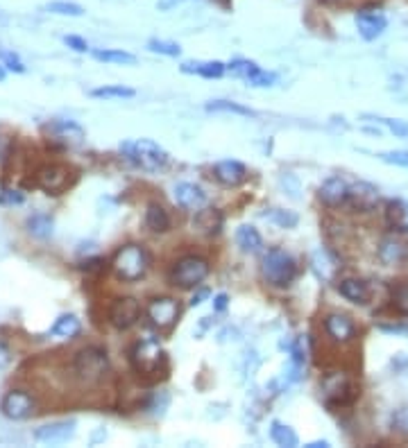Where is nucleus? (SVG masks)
<instances>
[{
  "mask_svg": "<svg viewBox=\"0 0 408 448\" xmlns=\"http://www.w3.org/2000/svg\"><path fill=\"white\" fill-rule=\"evenodd\" d=\"M7 77V70H5V66H0V82H3Z\"/></svg>",
  "mask_w": 408,
  "mask_h": 448,
  "instance_id": "52",
  "label": "nucleus"
},
{
  "mask_svg": "<svg viewBox=\"0 0 408 448\" xmlns=\"http://www.w3.org/2000/svg\"><path fill=\"white\" fill-rule=\"evenodd\" d=\"M80 331H82V324L75 315H61V317H57V322H54L50 333L57 337H63V340H73V337L80 335Z\"/></svg>",
  "mask_w": 408,
  "mask_h": 448,
  "instance_id": "27",
  "label": "nucleus"
},
{
  "mask_svg": "<svg viewBox=\"0 0 408 448\" xmlns=\"http://www.w3.org/2000/svg\"><path fill=\"white\" fill-rule=\"evenodd\" d=\"M148 50L150 52H157V54H163V57H179V54H181L179 43H175V41H163V39H150L148 41Z\"/></svg>",
  "mask_w": 408,
  "mask_h": 448,
  "instance_id": "35",
  "label": "nucleus"
},
{
  "mask_svg": "<svg viewBox=\"0 0 408 448\" xmlns=\"http://www.w3.org/2000/svg\"><path fill=\"white\" fill-rule=\"evenodd\" d=\"M406 233L408 231H395L379 242L377 256L381 263L388 265V268H395V265H402L408 261V240L404 238Z\"/></svg>",
  "mask_w": 408,
  "mask_h": 448,
  "instance_id": "11",
  "label": "nucleus"
},
{
  "mask_svg": "<svg viewBox=\"0 0 408 448\" xmlns=\"http://www.w3.org/2000/svg\"><path fill=\"white\" fill-rule=\"evenodd\" d=\"M222 213L218 211V208H211V206H202L195 211V217H193V229L197 233L202 235H218L222 229Z\"/></svg>",
  "mask_w": 408,
  "mask_h": 448,
  "instance_id": "19",
  "label": "nucleus"
},
{
  "mask_svg": "<svg viewBox=\"0 0 408 448\" xmlns=\"http://www.w3.org/2000/svg\"><path fill=\"white\" fill-rule=\"evenodd\" d=\"M184 0H157V9L159 12H170V9H175L179 7Z\"/></svg>",
  "mask_w": 408,
  "mask_h": 448,
  "instance_id": "48",
  "label": "nucleus"
},
{
  "mask_svg": "<svg viewBox=\"0 0 408 448\" xmlns=\"http://www.w3.org/2000/svg\"><path fill=\"white\" fill-rule=\"evenodd\" d=\"M338 292L345 299L352 301V304H356V306H365L370 301V295H372L368 283L361 281V279H342L338 283Z\"/></svg>",
  "mask_w": 408,
  "mask_h": 448,
  "instance_id": "22",
  "label": "nucleus"
},
{
  "mask_svg": "<svg viewBox=\"0 0 408 448\" xmlns=\"http://www.w3.org/2000/svg\"><path fill=\"white\" fill-rule=\"evenodd\" d=\"M227 304H229V297H227V295H218L213 299V310H216V313H222V310L227 308Z\"/></svg>",
  "mask_w": 408,
  "mask_h": 448,
  "instance_id": "49",
  "label": "nucleus"
},
{
  "mask_svg": "<svg viewBox=\"0 0 408 448\" xmlns=\"http://www.w3.org/2000/svg\"><path fill=\"white\" fill-rule=\"evenodd\" d=\"M114 274L125 283L141 281L150 270V256L141 245H125L114 256Z\"/></svg>",
  "mask_w": 408,
  "mask_h": 448,
  "instance_id": "2",
  "label": "nucleus"
},
{
  "mask_svg": "<svg viewBox=\"0 0 408 448\" xmlns=\"http://www.w3.org/2000/svg\"><path fill=\"white\" fill-rule=\"evenodd\" d=\"M261 277L272 288H288L297 277V263L284 249L272 247L261 258Z\"/></svg>",
  "mask_w": 408,
  "mask_h": 448,
  "instance_id": "1",
  "label": "nucleus"
},
{
  "mask_svg": "<svg viewBox=\"0 0 408 448\" xmlns=\"http://www.w3.org/2000/svg\"><path fill=\"white\" fill-rule=\"evenodd\" d=\"M390 426H393V431L402 437H408V405L399 408L393 412V419H390Z\"/></svg>",
  "mask_w": 408,
  "mask_h": 448,
  "instance_id": "39",
  "label": "nucleus"
},
{
  "mask_svg": "<svg viewBox=\"0 0 408 448\" xmlns=\"http://www.w3.org/2000/svg\"><path fill=\"white\" fill-rule=\"evenodd\" d=\"M0 410H3V415L7 419H12V422H23V419L32 415L34 399L23 389H12L5 394L3 403H0Z\"/></svg>",
  "mask_w": 408,
  "mask_h": 448,
  "instance_id": "13",
  "label": "nucleus"
},
{
  "mask_svg": "<svg viewBox=\"0 0 408 448\" xmlns=\"http://www.w3.org/2000/svg\"><path fill=\"white\" fill-rule=\"evenodd\" d=\"M345 204H349L358 213H370L379 204V190L377 186L368 184V181H356L354 186H349L347 202Z\"/></svg>",
  "mask_w": 408,
  "mask_h": 448,
  "instance_id": "14",
  "label": "nucleus"
},
{
  "mask_svg": "<svg viewBox=\"0 0 408 448\" xmlns=\"http://www.w3.org/2000/svg\"><path fill=\"white\" fill-rule=\"evenodd\" d=\"M0 59L5 61V70H14V72H25L23 61L12 52H0Z\"/></svg>",
  "mask_w": 408,
  "mask_h": 448,
  "instance_id": "43",
  "label": "nucleus"
},
{
  "mask_svg": "<svg viewBox=\"0 0 408 448\" xmlns=\"http://www.w3.org/2000/svg\"><path fill=\"white\" fill-rule=\"evenodd\" d=\"M384 123L390 132L399 139H408V123L406 121H399V118H384Z\"/></svg>",
  "mask_w": 408,
  "mask_h": 448,
  "instance_id": "42",
  "label": "nucleus"
},
{
  "mask_svg": "<svg viewBox=\"0 0 408 448\" xmlns=\"http://www.w3.org/2000/svg\"><path fill=\"white\" fill-rule=\"evenodd\" d=\"M245 82H248V84L254 86V88H266V86H272L277 82V72H270V70H261L259 68L257 72H254V75H250Z\"/></svg>",
  "mask_w": 408,
  "mask_h": 448,
  "instance_id": "38",
  "label": "nucleus"
},
{
  "mask_svg": "<svg viewBox=\"0 0 408 448\" xmlns=\"http://www.w3.org/2000/svg\"><path fill=\"white\" fill-rule=\"evenodd\" d=\"M227 66L220 61H184L181 63V72L186 75H199L206 79H218L225 75Z\"/></svg>",
  "mask_w": 408,
  "mask_h": 448,
  "instance_id": "23",
  "label": "nucleus"
},
{
  "mask_svg": "<svg viewBox=\"0 0 408 448\" xmlns=\"http://www.w3.org/2000/svg\"><path fill=\"white\" fill-rule=\"evenodd\" d=\"M213 177H216V181H220L222 186L236 188V186H241L245 179H248V168H245L241 161L227 159V161L216 163Z\"/></svg>",
  "mask_w": 408,
  "mask_h": 448,
  "instance_id": "18",
  "label": "nucleus"
},
{
  "mask_svg": "<svg viewBox=\"0 0 408 448\" xmlns=\"http://www.w3.org/2000/svg\"><path fill=\"white\" fill-rule=\"evenodd\" d=\"M9 362H12V351L7 349L5 342H0V369H5Z\"/></svg>",
  "mask_w": 408,
  "mask_h": 448,
  "instance_id": "47",
  "label": "nucleus"
},
{
  "mask_svg": "<svg viewBox=\"0 0 408 448\" xmlns=\"http://www.w3.org/2000/svg\"><path fill=\"white\" fill-rule=\"evenodd\" d=\"M320 396L329 410H338L352 405L358 396V389L345 371H329L320 380Z\"/></svg>",
  "mask_w": 408,
  "mask_h": 448,
  "instance_id": "3",
  "label": "nucleus"
},
{
  "mask_svg": "<svg viewBox=\"0 0 408 448\" xmlns=\"http://www.w3.org/2000/svg\"><path fill=\"white\" fill-rule=\"evenodd\" d=\"M73 184V172L68 166H61V163H48L36 170V186L50 195H59L63 193L68 186Z\"/></svg>",
  "mask_w": 408,
  "mask_h": 448,
  "instance_id": "8",
  "label": "nucleus"
},
{
  "mask_svg": "<svg viewBox=\"0 0 408 448\" xmlns=\"http://www.w3.org/2000/svg\"><path fill=\"white\" fill-rule=\"evenodd\" d=\"M145 224L152 233H166L170 229V215L161 204H150L145 211Z\"/></svg>",
  "mask_w": 408,
  "mask_h": 448,
  "instance_id": "25",
  "label": "nucleus"
},
{
  "mask_svg": "<svg viewBox=\"0 0 408 448\" xmlns=\"http://www.w3.org/2000/svg\"><path fill=\"white\" fill-rule=\"evenodd\" d=\"M130 360L139 376H154V373H159V369L166 364V353H163L161 344L157 340L145 337V340L134 344Z\"/></svg>",
  "mask_w": 408,
  "mask_h": 448,
  "instance_id": "6",
  "label": "nucleus"
},
{
  "mask_svg": "<svg viewBox=\"0 0 408 448\" xmlns=\"http://www.w3.org/2000/svg\"><path fill=\"white\" fill-rule=\"evenodd\" d=\"M263 217L281 229H293L299 222V215L295 211H284V208H268V211L263 213Z\"/></svg>",
  "mask_w": 408,
  "mask_h": 448,
  "instance_id": "34",
  "label": "nucleus"
},
{
  "mask_svg": "<svg viewBox=\"0 0 408 448\" xmlns=\"http://www.w3.org/2000/svg\"><path fill=\"white\" fill-rule=\"evenodd\" d=\"M75 435V422H52L34 431V440L41 444H63Z\"/></svg>",
  "mask_w": 408,
  "mask_h": 448,
  "instance_id": "15",
  "label": "nucleus"
},
{
  "mask_svg": "<svg viewBox=\"0 0 408 448\" xmlns=\"http://www.w3.org/2000/svg\"><path fill=\"white\" fill-rule=\"evenodd\" d=\"M63 43L68 45L70 50H75V52H89V43L82 39V36H75V34H68V36H63Z\"/></svg>",
  "mask_w": 408,
  "mask_h": 448,
  "instance_id": "44",
  "label": "nucleus"
},
{
  "mask_svg": "<svg viewBox=\"0 0 408 448\" xmlns=\"http://www.w3.org/2000/svg\"><path fill=\"white\" fill-rule=\"evenodd\" d=\"M145 313H148V319L154 328H159V331H168L177 324L179 319V301L172 299V297H157L152 299L148 308H145Z\"/></svg>",
  "mask_w": 408,
  "mask_h": 448,
  "instance_id": "9",
  "label": "nucleus"
},
{
  "mask_svg": "<svg viewBox=\"0 0 408 448\" xmlns=\"http://www.w3.org/2000/svg\"><path fill=\"white\" fill-rule=\"evenodd\" d=\"M326 446H329V442H324V440H322V442H311V444H308V448H326Z\"/></svg>",
  "mask_w": 408,
  "mask_h": 448,
  "instance_id": "51",
  "label": "nucleus"
},
{
  "mask_svg": "<svg viewBox=\"0 0 408 448\" xmlns=\"http://www.w3.org/2000/svg\"><path fill=\"white\" fill-rule=\"evenodd\" d=\"M211 268H209V261L202 258V256H186L175 263V268L170 272V281L172 286H177L181 290H190V288H197L202 283Z\"/></svg>",
  "mask_w": 408,
  "mask_h": 448,
  "instance_id": "7",
  "label": "nucleus"
},
{
  "mask_svg": "<svg viewBox=\"0 0 408 448\" xmlns=\"http://www.w3.org/2000/svg\"><path fill=\"white\" fill-rule=\"evenodd\" d=\"M381 161L390 163V166H399V168H408V152L404 150H393V152H384L379 154Z\"/></svg>",
  "mask_w": 408,
  "mask_h": 448,
  "instance_id": "41",
  "label": "nucleus"
},
{
  "mask_svg": "<svg viewBox=\"0 0 408 448\" xmlns=\"http://www.w3.org/2000/svg\"><path fill=\"white\" fill-rule=\"evenodd\" d=\"M381 333H388V335H408V324H379L377 326Z\"/></svg>",
  "mask_w": 408,
  "mask_h": 448,
  "instance_id": "45",
  "label": "nucleus"
},
{
  "mask_svg": "<svg viewBox=\"0 0 408 448\" xmlns=\"http://www.w3.org/2000/svg\"><path fill=\"white\" fill-rule=\"evenodd\" d=\"M121 152L134 166H139L141 170H148V172H157L168 163V152L163 150L159 143H154L150 139L125 141L121 143Z\"/></svg>",
  "mask_w": 408,
  "mask_h": 448,
  "instance_id": "4",
  "label": "nucleus"
},
{
  "mask_svg": "<svg viewBox=\"0 0 408 448\" xmlns=\"http://www.w3.org/2000/svg\"><path fill=\"white\" fill-rule=\"evenodd\" d=\"M347 193H349V186L347 181L340 179V177H329L324 181V184L317 188V197H320V202L324 206H342L347 202Z\"/></svg>",
  "mask_w": 408,
  "mask_h": 448,
  "instance_id": "17",
  "label": "nucleus"
},
{
  "mask_svg": "<svg viewBox=\"0 0 408 448\" xmlns=\"http://www.w3.org/2000/svg\"><path fill=\"white\" fill-rule=\"evenodd\" d=\"M393 306L402 315H408V281H399L393 286Z\"/></svg>",
  "mask_w": 408,
  "mask_h": 448,
  "instance_id": "36",
  "label": "nucleus"
},
{
  "mask_svg": "<svg viewBox=\"0 0 408 448\" xmlns=\"http://www.w3.org/2000/svg\"><path fill=\"white\" fill-rule=\"evenodd\" d=\"M52 229H54V222L50 215L45 213H34L32 217H27V231L30 235L39 238V240H45V238L52 235Z\"/></svg>",
  "mask_w": 408,
  "mask_h": 448,
  "instance_id": "28",
  "label": "nucleus"
},
{
  "mask_svg": "<svg viewBox=\"0 0 408 448\" xmlns=\"http://www.w3.org/2000/svg\"><path fill=\"white\" fill-rule=\"evenodd\" d=\"M141 304L134 297H121L112 304V310H109V322H112L114 328L118 331H127L132 328L136 322L141 319Z\"/></svg>",
  "mask_w": 408,
  "mask_h": 448,
  "instance_id": "12",
  "label": "nucleus"
},
{
  "mask_svg": "<svg viewBox=\"0 0 408 448\" xmlns=\"http://www.w3.org/2000/svg\"><path fill=\"white\" fill-rule=\"evenodd\" d=\"M91 54H93L98 61H105V63H123V66H134L136 63L134 54L125 50H91Z\"/></svg>",
  "mask_w": 408,
  "mask_h": 448,
  "instance_id": "33",
  "label": "nucleus"
},
{
  "mask_svg": "<svg viewBox=\"0 0 408 448\" xmlns=\"http://www.w3.org/2000/svg\"><path fill=\"white\" fill-rule=\"evenodd\" d=\"M236 242H239L241 252H245V254H257L263 247L261 233L250 224H243L239 231H236Z\"/></svg>",
  "mask_w": 408,
  "mask_h": 448,
  "instance_id": "26",
  "label": "nucleus"
},
{
  "mask_svg": "<svg viewBox=\"0 0 408 448\" xmlns=\"http://www.w3.org/2000/svg\"><path fill=\"white\" fill-rule=\"evenodd\" d=\"M43 134L48 141L61 145V148H77L84 143V130L73 121H50L43 125Z\"/></svg>",
  "mask_w": 408,
  "mask_h": 448,
  "instance_id": "10",
  "label": "nucleus"
},
{
  "mask_svg": "<svg viewBox=\"0 0 408 448\" xmlns=\"http://www.w3.org/2000/svg\"><path fill=\"white\" fill-rule=\"evenodd\" d=\"M0 202H3V204H21L23 195L16 193V190H5V193L0 195Z\"/></svg>",
  "mask_w": 408,
  "mask_h": 448,
  "instance_id": "46",
  "label": "nucleus"
},
{
  "mask_svg": "<svg viewBox=\"0 0 408 448\" xmlns=\"http://www.w3.org/2000/svg\"><path fill=\"white\" fill-rule=\"evenodd\" d=\"M386 220L393 231H408V202L393 199L386 206Z\"/></svg>",
  "mask_w": 408,
  "mask_h": 448,
  "instance_id": "24",
  "label": "nucleus"
},
{
  "mask_svg": "<svg viewBox=\"0 0 408 448\" xmlns=\"http://www.w3.org/2000/svg\"><path fill=\"white\" fill-rule=\"evenodd\" d=\"M73 369H75V376L86 383V385H96L100 383L109 371V358L103 349L98 346H86V349L77 351L75 362H73Z\"/></svg>",
  "mask_w": 408,
  "mask_h": 448,
  "instance_id": "5",
  "label": "nucleus"
},
{
  "mask_svg": "<svg viewBox=\"0 0 408 448\" xmlns=\"http://www.w3.org/2000/svg\"><path fill=\"white\" fill-rule=\"evenodd\" d=\"M206 111H213V114H236V116H243V118H254L257 114L252 109L243 107L239 102H229V100H213V102L206 105Z\"/></svg>",
  "mask_w": 408,
  "mask_h": 448,
  "instance_id": "30",
  "label": "nucleus"
},
{
  "mask_svg": "<svg viewBox=\"0 0 408 448\" xmlns=\"http://www.w3.org/2000/svg\"><path fill=\"white\" fill-rule=\"evenodd\" d=\"M48 12L57 14V16H73V18H80L84 14V9L75 3H50L48 5Z\"/></svg>",
  "mask_w": 408,
  "mask_h": 448,
  "instance_id": "40",
  "label": "nucleus"
},
{
  "mask_svg": "<svg viewBox=\"0 0 408 448\" xmlns=\"http://www.w3.org/2000/svg\"><path fill=\"white\" fill-rule=\"evenodd\" d=\"M270 437H272V442H275L277 446H284V448H295L299 444L293 428L279 424V422H275L270 426Z\"/></svg>",
  "mask_w": 408,
  "mask_h": 448,
  "instance_id": "31",
  "label": "nucleus"
},
{
  "mask_svg": "<svg viewBox=\"0 0 408 448\" xmlns=\"http://www.w3.org/2000/svg\"><path fill=\"white\" fill-rule=\"evenodd\" d=\"M324 331L338 344H347L356 337V326H354V322L347 315H340V313H333L324 319Z\"/></svg>",
  "mask_w": 408,
  "mask_h": 448,
  "instance_id": "16",
  "label": "nucleus"
},
{
  "mask_svg": "<svg viewBox=\"0 0 408 448\" xmlns=\"http://www.w3.org/2000/svg\"><path fill=\"white\" fill-rule=\"evenodd\" d=\"M175 202L181 206V208H188V211H197V208H202L206 204V195L204 190L195 186V184H177L175 186Z\"/></svg>",
  "mask_w": 408,
  "mask_h": 448,
  "instance_id": "21",
  "label": "nucleus"
},
{
  "mask_svg": "<svg viewBox=\"0 0 408 448\" xmlns=\"http://www.w3.org/2000/svg\"><path fill=\"white\" fill-rule=\"evenodd\" d=\"M386 27H388V21L384 14L368 12V9L356 14V30L365 41H372V39H377V36H381Z\"/></svg>",
  "mask_w": 408,
  "mask_h": 448,
  "instance_id": "20",
  "label": "nucleus"
},
{
  "mask_svg": "<svg viewBox=\"0 0 408 448\" xmlns=\"http://www.w3.org/2000/svg\"><path fill=\"white\" fill-rule=\"evenodd\" d=\"M227 68H229V72L234 77H241V79H248L250 75H254V72L259 70L257 63L250 61V59H234Z\"/></svg>",
  "mask_w": 408,
  "mask_h": 448,
  "instance_id": "37",
  "label": "nucleus"
},
{
  "mask_svg": "<svg viewBox=\"0 0 408 448\" xmlns=\"http://www.w3.org/2000/svg\"><path fill=\"white\" fill-rule=\"evenodd\" d=\"M136 91L130 86H123V84H114V86H100L91 91V98H98V100H127V98H134Z\"/></svg>",
  "mask_w": 408,
  "mask_h": 448,
  "instance_id": "32",
  "label": "nucleus"
},
{
  "mask_svg": "<svg viewBox=\"0 0 408 448\" xmlns=\"http://www.w3.org/2000/svg\"><path fill=\"white\" fill-rule=\"evenodd\" d=\"M206 297H209V290L206 288H199L197 295H193V299H190V306H199Z\"/></svg>",
  "mask_w": 408,
  "mask_h": 448,
  "instance_id": "50",
  "label": "nucleus"
},
{
  "mask_svg": "<svg viewBox=\"0 0 408 448\" xmlns=\"http://www.w3.org/2000/svg\"><path fill=\"white\" fill-rule=\"evenodd\" d=\"M313 272L317 274V277H320L322 281H333L335 279V272H338V268L340 265H335L331 258H329V254L326 252H315L313 254Z\"/></svg>",
  "mask_w": 408,
  "mask_h": 448,
  "instance_id": "29",
  "label": "nucleus"
}]
</instances>
